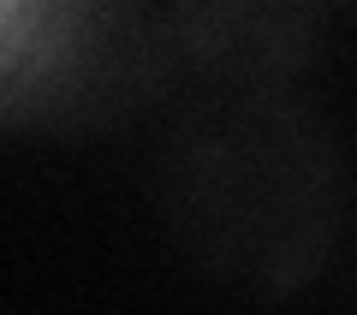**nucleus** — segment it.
<instances>
[{"instance_id": "obj_1", "label": "nucleus", "mask_w": 357, "mask_h": 315, "mask_svg": "<svg viewBox=\"0 0 357 315\" xmlns=\"http://www.w3.org/2000/svg\"><path fill=\"white\" fill-rule=\"evenodd\" d=\"M18 18H24V0H0V42L18 30Z\"/></svg>"}]
</instances>
